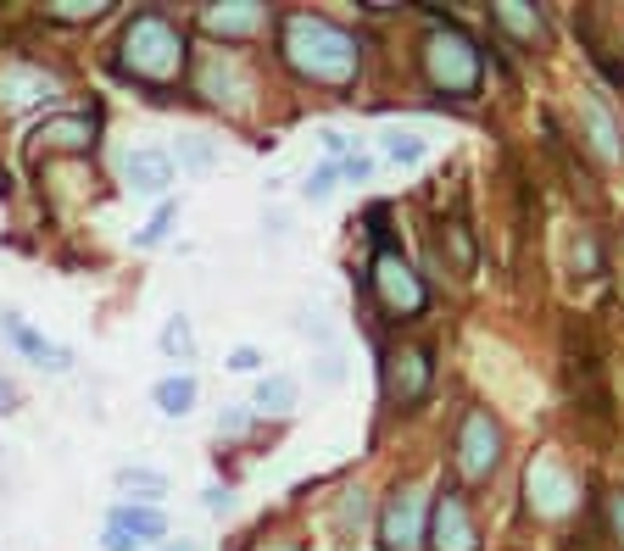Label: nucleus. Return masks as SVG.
Segmentation results:
<instances>
[{"mask_svg": "<svg viewBox=\"0 0 624 551\" xmlns=\"http://www.w3.org/2000/svg\"><path fill=\"white\" fill-rule=\"evenodd\" d=\"M429 379H435V362H429L424 345H396L385 356V396L396 407H418L429 396Z\"/></svg>", "mask_w": 624, "mask_h": 551, "instance_id": "6", "label": "nucleus"}, {"mask_svg": "<svg viewBox=\"0 0 624 551\" xmlns=\"http://www.w3.org/2000/svg\"><path fill=\"white\" fill-rule=\"evenodd\" d=\"M340 173H346V178H369V173H374V162H369V156H346V162H340Z\"/></svg>", "mask_w": 624, "mask_h": 551, "instance_id": "28", "label": "nucleus"}, {"mask_svg": "<svg viewBox=\"0 0 624 551\" xmlns=\"http://www.w3.org/2000/svg\"><path fill=\"white\" fill-rule=\"evenodd\" d=\"M496 463H502V423L485 407H469L458 423V474L480 485L496 474Z\"/></svg>", "mask_w": 624, "mask_h": 551, "instance_id": "5", "label": "nucleus"}, {"mask_svg": "<svg viewBox=\"0 0 624 551\" xmlns=\"http://www.w3.org/2000/svg\"><path fill=\"white\" fill-rule=\"evenodd\" d=\"M107 12V0H56L51 7V18H62V23H84V18H101Z\"/></svg>", "mask_w": 624, "mask_h": 551, "instance_id": "21", "label": "nucleus"}, {"mask_svg": "<svg viewBox=\"0 0 624 551\" xmlns=\"http://www.w3.org/2000/svg\"><path fill=\"white\" fill-rule=\"evenodd\" d=\"M129 184H134V190H145V196H162L167 184H173V162L162 151H134L129 156Z\"/></svg>", "mask_w": 624, "mask_h": 551, "instance_id": "12", "label": "nucleus"}, {"mask_svg": "<svg viewBox=\"0 0 624 551\" xmlns=\"http://www.w3.org/2000/svg\"><path fill=\"white\" fill-rule=\"evenodd\" d=\"M118 485H123V491H145V496H162V491H167V480L151 474V469H123Z\"/></svg>", "mask_w": 624, "mask_h": 551, "instance_id": "22", "label": "nucleus"}, {"mask_svg": "<svg viewBox=\"0 0 624 551\" xmlns=\"http://www.w3.org/2000/svg\"><path fill=\"white\" fill-rule=\"evenodd\" d=\"M12 407H18V390H12L7 379H0V412H12Z\"/></svg>", "mask_w": 624, "mask_h": 551, "instance_id": "31", "label": "nucleus"}, {"mask_svg": "<svg viewBox=\"0 0 624 551\" xmlns=\"http://www.w3.org/2000/svg\"><path fill=\"white\" fill-rule=\"evenodd\" d=\"M607 524H613V535L624 540V496H613V502H607Z\"/></svg>", "mask_w": 624, "mask_h": 551, "instance_id": "30", "label": "nucleus"}, {"mask_svg": "<svg viewBox=\"0 0 624 551\" xmlns=\"http://www.w3.org/2000/svg\"><path fill=\"white\" fill-rule=\"evenodd\" d=\"M435 551H480V529H474L469 502L458 491H446L435 502Z\"/></svg>", "mask_w": 624, "mask_h": 551, "instance_id": "8", "label": "nucleus"}, {"mask_svg": "<svg viewBox=\"0 0 624 551\" xmlns=\"http://www.w3.org/2000/svg\"><path fill=\"white\" fill-rule=\"evenodd\" d=\"M162 551H196V546H162Z\"/></svg>", "mask_w": 624, "mask_h": 551, "instance_id": "33", "label": "nucleus"}, {"mask_svg": "<svg viewBox=\"0 0 624 551\" xmlns=\"http://www.w3.org/2000/svg\"><path fill=\"white\" fill-rule=\"evenodd\" d=\"M280 51L285 62L313 78V84H329V89H346L357 78V40L346 29H335L329 18H313V12H291L285 29H280Z\"/></svg>", "mask_w": 624, "mask_h": 551, "instance_id": "1", "label": "nucleus"}, {"mask_svg": "<svg viewBox=\"0 0 624 551\" xmlns=\"http://www.w3.org/2000/svg\"><path fill=\"white\" fill-rule=\"evenodd\" d=\"M267 23V7H256V0H229V7H207L201 12V29L218 34V40H245Z\"/></svg>", "mask_w": 624, "mask_h": 551, "instance_id": "9", "label": "nucleus"}, {"mask_svg": "<svg viewBox=\"0 0 624 551\" xmlns=\"http://www.w3.org/2000/svg\"><path fill=\"white\" fill-rule=\"evenodd\" d=\"M167 223H173V207H162V212H156V218H151V229H145V234H140V245H156V240H162V234H167Z\"/></svg>", "mask_w": 624, "mask_h": 551, "instance_id": "27", "label": "nucleus"}, {"mask_svg": "<svg viewBox=\"0 0 624 551\" xmlns=\"http://www.w3.org/2000/svg\"><path fill=\"white\" fill-rule=\"evenodd\" d=\"M7 334H12V340H18V345H23L29 356H40V362H51V367H56V374H62V367H67V351H56V345H45V340H40V334H34V329H29V323H23L18 312L7 318Z\"/></svg>", "mask_w": 624, "mask_h": 551, "instance_id": "17", "label": "nucleus"}, {"mask_svg": "<svg viewBox=\"0 0 624 551\" xmlns=\"http://www.w3.org/2000/svg\"><path fill=\"white\" fill-rule=\"evenodd\" d=\"M134 546H140V540H129L123 529H112V524H107V551H134Z\"/></svg>", "mask_w": 624, "mask_h": 551, "instance_id": "29", "label": "nucleus"}, {"mask_svg": "<svg viewBox=\"0 0 624 551\" xmlns=\"http://www.w3.org/2000/svg\"><path fill=\"white\" fill-rule=\"evenodd\" d=\"M385 156H391V162H424V140H413V134H391V140H385Z\"/></svg>", "mask_w": 624, "mask_h": 551, "instance_id": "23", "label": "nucleus"}, {"mask_svg": "<svg viewBox=\"0 0 624 551\" xmlns=\"http://www.w3.org/2000/svg\"><path fill=\"white\" fill-rule=\"evenodd\" d=\"M351 524H363V491H346V502H340V529H351Z\"/></svg>", "mask_w": 624, "mask_h": 551, "instance_id": "25", "label": "nucleus"}, {"mask_svg": "<svg viewBox=\"0 0 624 551\" xmlns=\"http://www.w3.org/2000/svg\"><path fill=\"white\" fill-rule=\"evenodd\" d=\"M162 351H167V356H178V362H185V356L196 351V334H190V323H185V318H167V323H162Z\"/></svg>", "mask_w": 624, "mask_h": 551, "instance_id": "20", "label": "nucleus"}, {"mask_svg": "<svg viewBox=\"0 0 624 551\" xmlns=\"http://www.w3.org/2000/svg\"><path fill=\"white\" fill-rule=\"evenodd\" d=\"M112 529H123L129 540H162L167 535V518L156 507H118L112 513Z\"/></svg>", "mask_w": 624, "mask_h": 551, "instance_id": "14", "label": "nucleus"}, {"mask_svg": "<svg viewBox=\"0 0 624 551\" xmlns=\"http://www.w3.org/2000/svg\"><path fill=\"white\" fill-rule=\"evenodd\" d=\"M123 73L140 78V84H173L185 73V34L162 12H140L123 29Z\"/></svg>", "mask_w": 624, "mask_h": 551, "instance_id": "2", "label": "nucleus"}, {"mask_svg": "<svg viewBox=\"0 0 624 551\" xmlns=\"http://www.w3.org/2000/svg\"><path fill=\"white\" fill-rule=\"evenodd\" d=\"M480 73H485L480 45L463 29H446V23L429 29V40H424V78L435 89H446V96H480Z\"/></svg>", "mask_w": 624, "mask_h": 551, "instance_id": "3", "label": "nucleus"}, {"mask_svg": "<svg viewBox=\"0 0 624 551\" xmlns=\"http://www.w3.org/2000/svg\"><path fill=\"white\" fill-rule=\"evenodd\" d=\"M440 245H452V267H458V273H474V240H469L463 223H446Z\"/></svg>", "mask_w": 624, "mask_h": 551, "instance_id": "19", "label": "nucleus"}, {"mask_svg": "<svg viewBox=\"0 0 624 551\" xmlns=\"http://www.w3.org/2000/svg\"><path fill=\"white\" fill-rule=\"evenodd\" d=\"M34 140H40V151H89V145H96V118H78V112L45 118L34 129Z\"/></svg>", "mask_w": 624, "mask_h": 551, "instance_id": "10", "label": "nucleus"}, {"mask_svg": "<svg viewBox=\"0 0 624 551\" xmlns=\"http://www.w3.org/2000/svg\"><path fill=\"white\" fill-rule=\"evenodd\" d=\"M335 173H340L335 162H329V167H318V173H313V178L302 184V196H307V201H324V196L335 190Z\"/></svg>", "mask_w": 624, "mask_h": 551, "instance_id": "24", "label": "nucleus"}, {"mask_svg": "<svg viewBox=\"0 0 624 551\" xmlns=\"http://www.w3.org/2000/svg\"><path fill=\"white\" fill-rule=\"evenodd\" d=\"M229 367H234V374H256V367H262V351H256V345H240V351L229 356Z\"/></svg>", "mask_w": 624, "mask_h": 551, "instance_id": "26", "label": "nucleus"}, {"mask_svg": "<svg viewBox=\"0 0 624 551\" xmlns=\"http://www.w3.org/2000/svg\"><path fill=\"white\" fill-rule=\"evenodd\" d=\"M296 396H302V390H296V379H285V374H274V379L256 385V407H262V412H291Z\"/></svg>", "mask_w": 624, "mask_h": 551, "instance_id": "18", "label": "nucleus"}, {"mask_svg": "<svg viewBox=\"0 0 624 551\" xmlns=\"http://www.w3.org/2000/svg\"><path fill=\"white\" fill-rule=\"evenodd\" d=\"M580 118H585L591 151H596L602 162H624V140H618V123L607 118V107H602L596 96H585V101H580Z\"/></svg>", "mask_w": 624, "mask_h": 551, "instance_id": "11", "label": "nucleus"}, {"mask_svg": "<svg viewBox=\"0 0 624 551\" xmlns=\"http://www.w3.org/2000/svg\"><path fill=\"white\" fill-rule=\"evenodd\" d=\"M380 540H385V551H418L424 546V496L418 491H396L385 502Z\"/></svg>", "mask_w": 624, "mask_h": 551, "instance_id": "7", "label": "nucleus"}, {"mask_svg": "<svg viewBox=\"0 0 624 551\" xmlns=\"http://www.w3.org/2000/svg\"><path fill=\"white\" fill-rule=\"evenodd\" d=\"M151 401H156L167 418H185V412L196 407V379H190V374H173V379H162V385L151 390Z\"/></svg>", "mask_w": 624, "mask_h": 551, "instance_id": "15", "label": "nucleus"}, {"mask_svg": "<svg viewBox=\"0 0 624 551\" xmlns=\"http://www.w3.org/2000/svg\"><path fill=\"white\" fill-rule=\"evenodd\" d=\"M369 279H374V296L396 312V318H418L429 307V290L424 279L413 273V262L396 251V245H380L374 251V267H369Z\"/></svg>", "mask_w": 624, "mask_h": 551, "instance_id": "4", "label": "nucleus"}, {"mask_svg": "<svg viewBox=\"0 0 624 551\" xmlns=\"http://www.w3.org/2000/svg\"><path fill=\"white\" fill-rule=\"evenodd\" d=\"M207 513H229V496L223 491H207Z\"/></svg>", "mask_w": 624, "mask_h": 551, "instance_id": "32", "label": "nucleus"}, {"mask_svg": "<svg viewBox=\"0 0 624 551\" xmlns=\"http://www.w3.org/2000/svg\"><path fill=\"white\" fill-rule=\"evenodd\" d=\"M491 18H496V29H507V34L524 40V45L541 40V12L524 7V0H502V7H491Z\"/></svg>", "mask_w": 624, "mask_h": 551, "instance_id": "13", "label": "nucleus"}, {"mask_svg": "<svg viewBox=\"0 0 624 551\" xmlns=\"http://www.w3.org/2000/svg\"><path fill=\"white\" fill-rule=\"evenodd\" d=\"M51 78H40V73H7V78H0V96H7V107L18 112V107H34L40 96H51Z\"/></svg>", "mask_w": 624, "mask_h": 551, "instance_id": "16", "label": "nucleus"}]
</instances>
